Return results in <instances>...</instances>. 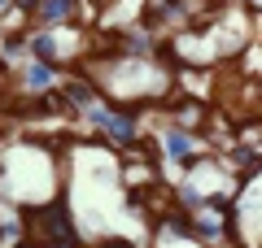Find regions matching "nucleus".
Instances as JSON below:
<instances>
[{"mask_svg": "<svg viewBox=\"0 0 262 248\" xmlns=\"http://www.w3.org/2000/svg\"><path fill=\"white\" fill-rule=\"evenodd\" d=\"M35 9H39V0H13V13L18 18H35Z\"/></svg>", "mask_w": 262, "mask_h": 248, "instance_id": "nucleus-9", "label": "nucleus"}, {"mask_svg": "<svg viewBox=\"0 0 262 248\" xmlns=\"http://www.w3.org/2000/svg\"><path fill=\"white\" fill-rule=\"evenodd\" d=\"M96 248H136L131 239H105V244H96Z\"/></svg>", "mask_w": 262, "mask_h": 248, "instance_id": "nucleus-10", "label": "nucleus"}, {"mask_svg": "<svg viewBox=\"0 0 262 248\" xmlns=\"http://www.w3.org/2000/svg\"><path fill=\"white\" fill-rule=\"evenodd\" d=\"M57 83H61V70L48 65V61H35V57H27L22 70H18V87L27 96H44V92H53Z\"/></svg>", "mask_w": 262, "mask_h": 248, "instance_id": "nucleus-6", "label": "nucleus"}, {"mask_svg": "<svg viewBox=\"0 0 262 248\" xmlns=\"http://www.w3.org/2000/svg\"><path fill=\"white\" fill-rule=\"evenodd\" d=\"M153 139H158V153L166 157V161L184 165V170L192 161H201V139H196V131H184V127H175V122H166Z\"/></svg>", "mask_w": 262, "mask_h": 248, "instance_id": "nucleus-3", "label": "nucleus"}, {"mask_svg": "<svg viewBox=\"0 0 262 248\" xmlns=\"http://www.w3.org/2000/svg\"><path fill=\"white\" fill-rule=\"evenodd\" d=\"M31 231H35V239L44 248H79V244H83L79 222H75V213H70V205H66V201H48L44 209H35Z\"/></svg>", "mask_w": 262, "mask_h": 248, "instance_id": "nucleus-2", "label": "nucleus"}, {"mask_svg": "<svg viewBox=\"0 0 262 248\" xmlns=\"http://www.w3.org/2000/svg\"><path fill=\"white\" fill-rule=\"evenodd\" d=\"M0 57H5V61H27V57H31L27 31H9V35H0Z\"/></svg>", "mask_w": 262, "mask_h": 248, "instance_id": "nucleus-8", "label": "nucleus"}, {"mask_svg": "<svg viewBox=\"0 0 262 248\" xmlns=\"http://www.w3.org/2000/svg\"><path fill=\"white\" fill-rule=\"evenodd\" d=\"M196 18V0H149L144 5V27L149 31H179Z\"/></svg>", "mask_w": 262, "mask_h": 248, "instance_id": "nucleus-4", "label": "nucleus"}, {"mask_svg": "<svg viewBox=\"0 0 262 248\" xmlns=\"http://www.w3.org/2000/svg\"><path fill=\"white\" fill-rule=\"evenodd\" d=\"M79 18V0H39L35 22L39 27H70Z\"/></svg>", "mask_w": 262, "mask_h": 248, "instance_id": "nucleus-7", "label": "nucleus"}, {"mask_svg": "<svg viewBox=\"0 0 262 248\" xmlns=\"http://www.w3.org/2000/svg\"><path fill=\"white\" fill-rule=\"evenodd\" d=\"M27 39H31V57H35V61H48V65H57V70L70 61V44H66L70 35H61V27L27 31Z\"/></svg>", "mask_w": 262, "mask_h": 248, "instance_id": "nucleus-5", "label": "nucleus"}, {"mask_svg": "<svg viewBox=\"0 0 262 248\" xmlns=\"http://www.w3.org/2000/svg\"><path fill=\"white\" fill-rule=\"evenodd\" d=\"M79 113H83V118L92 122L114 148H136V144H140V109H136V105H118V101L96 96V101L83 105Z\"/></svg>", "mask_w": 262, "mask_h": 248, "instance_id": "nucleus-1", "label": "nucleus"}]
</instances>
